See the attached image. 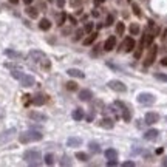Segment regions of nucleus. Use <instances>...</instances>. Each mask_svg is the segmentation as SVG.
Listing matches in <instances>:
<instances>
[{
    "mask_svg": "<svg viewBox=\"0 0 167 167\" xmlns=\"http://www.w3.org/2000/svg\"><path fill=\"white\" fill-rule=\"evenodd\" d=\"M30 59H31L34 63H39L42 68H47V70H48V68L51 67V63H50V60L47 59V56L42 53V51H39V50L30 51Z\"/></svg>",
    "mask_w": 167,
    "mask_h": 167,
    "instance_id": "nucleus-1",
    "label": "nucleus"
},
{
    "mask_svg": "<svg viewBox=\"0 0 167 167\" xmlns=\"http://www.w3.org/2000/svg\"><path fill=\"white\" fill-rule=\"evenodd\" d=\"M11 76H12L14 79H17L22 87H33V85L36 84V81H34L33 76L25 74V73H22V71H19V70H14V71L11 73Z\"/></svg>",
    "mask_w": 167,
    "mask_h": 167,
    "instance_id": "nucleus-2",
    "label": "nucleus"
},
{
    "mask_svg": "<svg viewBox=\"0 0 167 167\" xmlns=\"http://www.w3.org/2000/svg\"><path fill=\"white\" fill-rule=\"evenodd\" d=\"M42 133L40 132H36V130H28V132H23L19 135V141L22 144H28V143H36V141H40L42 139Z\"/></svg>",
    "mask_w": 167,
    "mask_h": 167,
    "instance_id": "nucleus-3",
    "label": "nucleus"
},
{
    "mask_svg": "<svg viewBox=\"0 0 167 167\" xmlns=\"http://www.w3.org/2000/svg\"><path fill=\"white\" fill-rule=\"evenodd\" d=\"M23 159L27 161L30 165H39L42 156H40V153L37 150H27L23 153Z\"/></svg>",
    "mask_w": 167,
    "mask_h": 167,
    "instance_id": "nucleus-4",
    "label": "nucleus"
},
{
    "mask_svg": "<svg viewBox=\"0 0 167 167\" xmlns=\"http://www.w3.org/2000/svg\"><path fill=\"white\" fill-rule=\"evenodd\" d=\"M156 54H158V47H156V45H150L149 53H147V56H146V59H144V67H150L152 63L155 62Z\"/></svg>",
    "mask_w": 167,
    "mask_h": 167,
    "instance_id": "nucleus-5",
    "label": "nucleus"
},
{
    "mask_svg": "<svg viewBox=\"0 0 167 167\" xmlns=\"http://www.w3.org/2000/svg\"><path fill=\"white\" fill-rule=\"evenodd\" d=\"M155 101H156V98L152 93H141L138 96V102L143 105H152V104H155Z\"/></svg>",
    "mask_w": 167,
    "mask_h": 167,
    "instance_id": "nucleus-6",
    "label": "nucleus"
},
{
    "mask_svg": "<svg viewBox=\"0 0 167 167\" xmlns=\"http://www.w3.org/2000/svg\"><path fill=\"white\" fill-rule=\"evenodd\" d=\"M107 85H108V88L113 90V92H118V93H125V92H127V87L124 85V82H121V81H118V79L110 81Z\"/></svg>",
    "mask_w": 167,
    "mask_h": 167,
    "instance_id": "nucleus-7",
    "label": "nucleus"
},
{
    "mask_svg": "<svg viewBox=\"0 0 167 167\" xmlns=\"http://www.w3.org/2000/svg\"><path fill=\"white\" fill-rule=\"evenodd\" d=\"M14 135H16V128H8V130L2 132L0 133V144H5L8 141H11L14 138Z\"/></svg>",
    "mask_w": 167,
    "mask_h": 167,
    "instance_id": "nucleus-8",
    "label": "nucleus"
},
{
    "mask_svg": "<svg viewBox=\"0 0 167 167\" xmlns=\"http://www.w3.org/2000/svg\"><path fill=\"white\" fill-rule=\"evenodd\" d=\"M135 39L133 37H125V40H124V43H122V51L124 53H132V51L135 50Z\"/></svg>",
    "mask_w": 167,
    "mask_h": 167,
    "instance_id": "nucleus-9",
    "label": "nucleus"
},
{
    "mask_svg": "<svg viewBox=\"0 0 167 167\" xmlns=\"http://www.w3.org/2000/svg\"><path fill=\"white\" fill-rule=\"evenodd\" d=\"M28 116L31 118V119H34V121H47L48 119V116L47 114H43V113H39V111H30L28 113Z\"/></svg>",
    "mask_w": 167,
    "mask_h": 167,
    "instance_id": "nucleus-10",
    "label": "nucleus"
},
{
    "mask_svg": "<svg viewBox=\"0 0 167 167\" xmlns=\"http://www.w3.org/2000/svg\"><path fill=\"white\" fill-rule=\"evenodd\" d=\"M158 119H159L158 113H153V111L146 113V124H155V122H158Z\"/></svg>",
    "mask_w": 167,
    "mask_h": 167,
    "instance_id": "nucleus-11",
    "label": "nucleus"
},
{
    "mask_svg": "<svg viewBox=\"0 0 167 167\" xmlns=\"http://www.w3.org/2000/svg\"><path fill=\"white\" fill-rule=\"evenodd\" d=\"M114 45H116V37L110 36L108 39L105 40V43H104V50H105V51H111V50L114 48Z\"/></svg>",
    "mask_w": 167,
    "mask_h": 167,
    "instance_id": "nucleus-12",
    "label": "nucleus"
},
{
    "mask_svg": "<svg viewBox=\"0 0 167 167\" xmlns=\"http://www.w3.org/2000/svg\"><path fill=\"white\" fill-rule=\"evenodd\" d=\"M158 135H159V132L156 130V128H152V130H149V132L144 133V139H147V141H155V139L158 138Z\"/></svg>",
    "mask_w": 167,
    "mask_h": 167,
    "instance_id": "nucleus-13",
    "label": "nucleus"
},
{
    "mask_svg": "<svg viewBox=\"0 0 167 167\" xmlns=\"http://www.w3.org/2000/svg\"><path fill=\"white\" fill-rule=\"evenodd\" d=\"M67 144H68V147H79L82 144V139L78 136H71L67 139Z\"/></svg>",
    "mask_w": 167,
    "mask_h": 167,
    "instance_id": "nucleus-14",
    "label": "nucleus"
},
{
    "mask_svg": "<svg viewBox=\"0 0 167 167\" xmlns=\"http://www.w3.org/2000/svg\"><path fill=\"white\" fill-rule=\"evenodd\" d=\"M45 102H47V96L45 95H37V96L33 98V104L34 105H43Z\"/></svg>",
    "mask_w": 167,
    "mask_h": 167,
    "instance_id": "nucleus-15",
    "label": "nucleus"
},
{
    "mask_svg": "<svg viewBox=\"0 0 167 167\" xmlns=\"http://www.w3.org/2000/svg\"><path fill=\"white\" fill-rule=\"evenodd\" d=\"M93 98V93L90 92V90H82V92H79V99L81 101H90Z\"/></svg>",
    "mask_w": 167,
    "mask_h": 167,
    "instance_id": "nucleus-16",
    "label": "nucleus"
},
{
    "mask_svg": "<svg viewBox=\"0 0 167 167\" xmlns=\"http://www.w3.org/2000/svg\"><path fill=\"white\" fill-rule=\"evenodd\" d=\"M67 73H68V76H71V78H79V79H82L84 76H85L81 70H76V68H70Z\"/></svg>",
    "mask_w": 167,
    "mask_h": 167,
    "instance_id": "nucleus-17",
    "label": "nucleus"
},
{
    "mask_svg": "<svg viewBox=\"0 0 167 167\" xmlns=\"http://www.w3.org/2000/svg\"><path fill=\"white\" fill-rule=\"evenodd\" d=\"M96 39H98V33H93V31H92V33H90V36L84 39V42H82V43H84V45H92Z\"/></svg>",
    "mask_w": 167,
    "mask_h": 167,
    "instance_id": "nucleus-18",
    "label": "nucleus"
},
{
    "mask_svg": "<svg viewBox=\"0 0 167 167\" xmlns=\"http://www.w3.org/2000/svg\"><path fill=\"white\" fill-rule=\"evenodd\" d=\"M99 125L102 127V128H113V125H114V122L111 121V119H108V118H104L101 122H99Z\"/></svg>",
    "mask_w": 167,
    "mask_h": 167,
    "instance_id": "nucleus-19",
    "label": "nucleus"
},
{
    "mask_svg": "<svg viewBox=\"0 0 167 167\" xmlns=\"http://www.w3.org/2000/svg\"><path fill=\"white\" fill-rule=\"evenodd\" d=\"M39 28H40L42 31H48V30L51 28V22H50L48 19H42L40 23H39Z\"/></svg>",
    "mask_w": 167,
    "mask_h": 167,
    "instance_id": "nucleus-20",
    "label": "nucleus"
},
{
    "mask_svg": "<svg viewBox=\"0 0 167 167\" xmlns=\"http://www.w3.org/2000/svg\"><path fill=\"white\" fill-rule=\"evenodd\" d=\"M105 158H107V159L118 158V152L114 150V149H107V150H105Z\"/></svg>",
    "mask_w": 167,
    "mask_h": 167,
    "instance_id": "nucleus-21",
    "label": "nucleus"
},
{
    "mask_svg": "<svg viewBox=\"0 0 167 167\" xmlns=\"http://www.w3.org/2000/svg\"><path fill=\"white\" fill-rule=\"evenodd\" d=\"M71 116H73L74 121H82V118H84V111H82L81 108H76V110L73 111Z\"/></svg>",
    "mask_w": 167,
    "mask_h": 167,
    "instance_id": "nucleus-22",
    "label": "nucleus"
},
{
    "mask_svg": "<svg viewBox=\"0 0 167 167\" xmlns=\"http://www.w3.org/2000/svg\"><path fill=\"white\" fill-rule=\"evenodd\" d=\"M25 11H27V14H28L31 19H36L37 16H39V12H37V9H36V8H33V6H28Z\"/></svg>",
    "mask_w": 167,
    "mask_h": 167,
    "instance_id": "nucleus-23",
    "label": "nucleus"
},
{
    "mask_svg": "<svg viewBox=\"0 0 167 167\" xmlns=\"http://www.w3.org/2000/svg\"><path fill=\"white\" fill-rule=\"evenodd\" d=\"M88 147H90V152H93V153H99V152H101L99 144H98V143H93V141L88 144Z\"/></svg>",
    "mask_w": 167,
    "mask_h": 167,
    "instance_id": "nucleus-24",
    "label": "nucleus"
},
{
    "mask_svg": "<svg viewBox=\"0 0 167 167\" xmlns=\"http://www.w3.org/2000/svg\"><path fill=\"white\" fill-rule=\"evenodd\" d=\"M128 31H130L132 36H136V34L139 33V25H138V23H132L130 28H128Z\"/></svg>",
    "mask_w": 167,
    "mask_h": 167,
    "instance_id": "nucleus-25",
    "label": "nucleus"
},
{
    "mask_svg": "<svg viewBox=\"0 0 167 167\" xmlns=\"http://www.w3.org/2000/svg\"><path fill=\"white\" fill-rule=\"evenodd\" d=\"M45 164H48V165L54 164V155H53V153H47V155H45Z\"/></svg>",
    "mask_w": 167,
    "mask_h": 167,
    "instance_id": "nucleus-26",
    "label": "nucleus"
},
{
    "mask_svg": "<svg viewBox=\"0 0 167 167\" xmlns=\"http://www.w3.org/2000/svg\"><path fill=\"white\" fill-rule=\"evenodd\" d=\"M143 48H144V40H141V43L138 45V50L135 51V59L141 57V53H143Z\"/></svg>",
    "mask_w": 167,
    "mask_h": 167,
    "instance_id": "nucleus-27",
    "label": "nucleus"
},
{
    "mask_svg": "<svg viewBox=\"0 0 167 167\" xmlns=\"http://www.w3.org/2000/svg\"><path fill=\"white\" fill-rule=\"evenodd\" d=\"M76 158H78L79 161H88V155L84 152H76Z\"/></svg>",
    "mask_w": 167,
    "mask_h": 167,
    "instance_id": "nucleus-28",
    "label": "nucleus"
},
{
    "mask_svg": "<svg viewBox=\"0 0 167 167\" xmlns=\"http://www.w3.org/2000/svg\"><path fill=\"white\" fill-rule=\"evenodd\" d=\"M143 40H144V47H150L153 42V34H147L146 39H143Z\"/></svg>",
    "mask_w": 167,
    "mask_h": 167,
    "instance_id": "nucleus-29",
    "label": "nucleus"
},
{
    "mask_svg": "<svg viewBox=\"0 0 167 167\" xmlns=\"http://www.w3.org/2000/svg\"><path fill=\"white\" fill-rule=\"evenodd\" d=\"M5 54L9 56V57H14V59H16V57H20V53H17V51H12V50H6Z\"/></svg>",
    "mask_w": 167,
    "mask_h": 167,
    "instance_id": "nucleus-30",
    "label": "nucleus"
},
{
    "mask_svg": "<svg viewBox=\"0 0 167 167\" xmlns=\"http://www.w3.org/2000/svg\"><path fill=\"white\" fill-rule=\"evenodd\" d=\"M124 31H125V27H124V23H122V22H119V23L116 25V33H118L119 36H122V34H124Z\"/></svg>",
    "mask_w": 167,
    "mask_h": 167,
    "instance_id": "nucleus-31",
    "label": "nucleus"
},
{
    "mask_svg": "<svg viewBox=\"0 0 167 167\" xmlns=\"http://www.w3.org/2000/svg\"><path fill=\"white\" fill-rule=\"evenodd\" d=\"M113 23H114V16H113V14H108L107 19H105V25H107V27H111Z\"/></svg>",
    "mask_w": 167,
    "mask_h": 167,
    "instance_id": "nucleus-32",
    "label": "nucleus"
},
{
    "mask_svg": "<svg viewBox=\"0 0 167 167\" xmlns=\"http://www.w3.org/2000/svg\"><path fill=\"white\" fill-rule=\"evenodd\" d=\"M84 33H85L84 30H78V31L74 33V37H73V40H81V37L84 36Z\"/></svg>",
    "mask_w": 167,
    "mask_h": 167,
    "instance_id": "nucleus-33",
    "label": "nucleus"
},
{
    "mask_svg": "<svg viewBox=\"0 0 167 167\" xmlns=\"http://www.w3.org/2000/svg\"><path fill=\"white\" fill-rule=\"evenodd\" d=\"M65 19H67V14H65V12H60V14H59V17H57V25H63Z\"/></svg>",
    "mask_w": 167,
    "mask_h": 167,
    "instance_id": "nucleus-34",
    "label": "nucleus"
},
{
    "mask_svg": "<svg viewBox=\"0 0 167 167\" xmlns=\"http://www.w3.org/2000/svg\"><path fill=\"white\" fill-rule=\"evenodd\" d=\"M67 90H70V92H76V90H78V84L76 82H68L67 84Z\"/></svg>",
    "mask_w": 167,
    "mask_h": 167,
    "instance_id": "nucleus-35",
    "label": "nucleus"
},
{
    "mask_svg": "<svg viewBox=\"0 0 167 167\" xmlns=\"http://www.w3.org/2000/svg\"><path fill=\"white\" fill-rule=\"evenodd\" d=\"M155 78H156L158 81L167 82V74H164V73H156V74H155Z\"/></svg>",
    "mask_w": 167,
    "mask_h": 167,
    "instance_id": "nucleus-36",
    "label": "nucleus"
},
{
    "mask_svg": "<svg viewBox=\"0 0 167 167\" xmlns=\"http://www.w3.org/2000/svg\"><path fill=\"white\" fill-rule=\"evenodd\" d=\"M132 8H133V12L138 16V17H141V8L136 5V3H132Z\"/></svg>",
    "mask_w": 167,
    "mask_h": 167,
    "instance_id": "nucleus-37",
    "label": "nucleus"
},
{
    "mask_svg": "<svg viewBox=\"0 0 167 167\" xmlns=\"http://www.w3.org/2000/svg\"><path fill=\"white\" fill-rule=\"evenodd\" d=\"M81 5H82V0H70V6H73V8H78Z\"/></svg>",
    "mask_w": 167,
    "mask_h": 167,
    "instance_id": "nucleus-38",
    "label": "nucleus"
},
{
    "mask_svg": "<svg viewBox=\"0 0 167 167\" xmlns=\"http://www.w3.org/2000/svg\"><path fill=\"white\" fill-rule=\"evenodd\" d=\"M84 31L85 33H92L93 31V23H87L85 27H84Z\"/></svg>",
    "mask_w": 167,
    "mask_h": 167,
    "instance_id": "nucleus-39",
    "label": "nucleus"
},
{
    "mask_svg": "<svg viewBox=\"0 0 167 167\" xmlns=\"http://www.w3.org/2000/svg\"><path fill=\"white\" fill-rule=\"evenodd\" d=\"M70 164H71V162L68 161V158H67V156H63V158H62V161H60V165H70Z\"/></svg>",
    "mask_w": 167,
    "mask_h": 167,
    "instance_id": "nucleus-40",
    "label": "nucleus"
},
{
    "mask_svg": "<svg viewBox=\"0 0 167 167\" xmlns=\"http://www.w3.org/2000/svg\"><path fill=\"white\" fill-rule=\"evenodd\" d=\"M122 165H124V167H133L135 162H133V161H125V162H122Z\"/></svg>",
    "mask_w": 167,
    "mask_h": 167,
    "instance_id": "nucleus-41",
    "label": "nucleus"
},
{
    "mask_svg": "<svg viewBox=\"0 0 167 167\" xmlns=\"http://www.w3.org/2000/svg\"><path fill=\"white\" fill-rule=\"evenodd\" d=\"M56 3L59 8H63V5H65V0H56Z\"/></svg>",
    "mask_w": 167,
    "mask_h": 167,
    "instance_id": "nucleus-42",
    "label": "nucleus"
},
{
    "mask_svg": "<svg viewBox=\"0 0 167 167\" xmlns=\"http://www.w3.org/2000/svg\"><path fill=\"white\" fill-rule=\"evenodd\" d=\"M108 165H116L118 164V161H116V158H114V159H108V162H107Z\"/></svg>",
    "mask_w": 167,
    "mask_h": 167,
    "instance_id": "nucleus-43",
    "label": "nucleus"
},
{
    "mask_svg": "<svg viewBox=\"0 0 167 167\" xmlns=\"http://www.w3.org/2000/svg\"><path fill=\"white\" fill-rule=\"evenodd\" d=\"M92 16H93V17H99V11L93 9V11H92Z\"/></svg>",
    "mask_w": 167,
    "mask_h": 167,
    "instance_id": "nucleus-44",
    "label": "nucleus"
},
{
    "mask_svg": "<svg viewBox=\"0 0 167 167\" xmlns=\"http://www.w3.org/2000/svg\"><path fill=\"white\" fill-rule=\"evenodd\" d=\"M68 20H70V22H71V23H73V25H74V23H76V19H74V17H73V16H70V17H68Z\"/></svg>",
    "mask_w": 167,
    "mask_h": 167,
    "instance_id": "nucleus-45",
    "label": "nucleus"
},
{
    "mask_svg": "<svg viewBox=\"0 0 167 167\" xmlns=\"http://www.w3.org/2000/svg\"><path fill=\"white\" fill-rule=\"evenodd\" d=\"M161 65H164V67L167 65V57H164V59L161 60Z\"/></svg>",
    "mask_w": 167,
    "mask_h": 167,
    "instance_id": "nucleus-46",
    "label": "nucleus"
},
{
    "mask_svg": "<svg viewBox=\"0 0 167 167\" xmlns=\"http://www.w3.org/2000/svg\"><path fill=\"white\" fill-rule=\"evenodd\" d=\"M105 0H95V5H99V3H104Z\"/></svg>",
    "mask_w": 167,
    "mask_h": 167,
    "instance_id": "nucleus-47",
    "label": "nucleus"
},
{
    "mask_svg": "<svg viewBox=\"0 0 167 167\" xmlns=\"http://www.w3.org/2000/svg\"><path fill=\"white\" fill-rule=\"evenodd\" d=\"M23 3H25V5H31L33 0H23Z\"/></svg>",
    "mask_w": 167,
    "mask_h": 167,
    "instance_id": "nucleus-48",
    "label": "nucleus"
},
{
    "mask_svg": "<svg viewBox=\"0 0 167 167\" xmlns=\"http://www.w3.org/2000/svg\"><path fill=\"white\" fill-rule=\"evenodd\" d=\"M9 2H11V3H14V5H17V3H19V0H9Z\"/></svg>",
    "mask_w": 167,
    "mask_h": 167,
    "instance_id": "nucleus-49",
    "label": "nucleus"
},
{
    "mask_svg": "<svg viewBox=\"0 0 167 167\" xmlns=\"http://www.w3.org/2000/svg\"><path fill=\"white\" fill-rule=\"evenodd\" d=\"M162 165H167V158H165V159L162 161Z\"/></svg>",
    "mask_w": 167,
    "mask_h": 167,
    "instance_id": "nucleus-50",
    "label": "nucleus"
},
{
    "mask_svg": "<svg viewBox=\"0 0 167 167\" xmlns=\"http://www.w3.org/2000/svg\"><path fill=\"white\" fill-rule=\"evenodd\" d=\"M47 2H50V3H51V2H53V0H47Z\"/></svg>",
    "mask_w": 167,
    "mask_h": 167,
    "instance_id": "nucleus-51",
    "label": "nucleus"
}]
</instances>
